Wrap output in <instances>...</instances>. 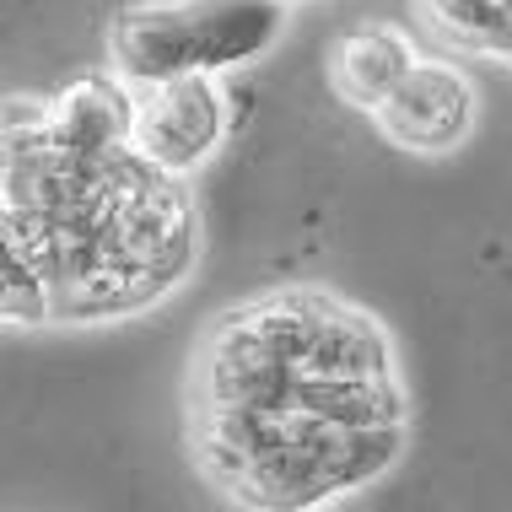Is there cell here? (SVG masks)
<instances>
[{
    "instance_id": "cell-1",
    "label": "cell",
    "mask_w": 512,
    "mask_h": 512,
    "mask_svg": "<svg viewBox=\"0 0 512 512\" xmlns=\"http://www.w3.org/2000/svg\"><path fill=\"white\" fill-rule=\"evenodd\" d=\"M394 329L324 281L227 302L189 345L184 448L238 512H335L410 448Z\"/></svg>"
},
{
    "instance_id": "cell-2",
    "label": "cell",
    "mask_w": 512,
    "mask_h": 512,
    "mask_svg": "<svg viewBox=\"0 0 512 512\" xmlns=\"http://www.w3.org/2000/svg\"><path fill=\"white\" fill-rule=\"evenodd\" d=\"M189 178L130 146V87L103 71L0 98V329H103L195 281Z\"/></svg>"
},
{
    "instance_id": "cell-3",
    "label": "cell",
    "mask_w": 512,
    "mask_h": 512,
    "mask_svg": "<svg viewBox=\"0 0 512 512\" xmlns=\"http://www.w3.org/2000/svg\"><path fill=\"white\" fill-rule=\"evenodd\" d=\"M292 27V0H135L108 22V71L124 87L232 76Z\"/></svg>"
},
{
    "instance_id": "cell-4",
    "label": "cell",
    "mask_w": 512,
    "mask_h": 512,
    "mask_svg": "<svg viewBox=\"0 0 512 512\" xmlns=\"http://www.w3.org/2000/svg\"><path fill=\"white\" fill-rule=\"evenodd\" d=\"M232 135V98L221 76H178L130 87V146L151 168L173 178H195L216 162Z\"/></svg>"
},
{
    "instance_id": "cell-5",
    "label": "cell",
    "mask_w": 512,
    "mask_h": 512,
    "mask_svg": "<svg viewBox=\"0 0 512 512\" xmlns=\"http://www.w3.org/2000/svg\"><path fill=\"white\" fill-rule=\"evenodd\" d=\"M367 124L405 157H453L480 124V92L453 54H421Z\"/></svg>"
},
{
    "instance_id": "cell-6",
    "label": "cell",
    "mask_w": 512,
    "mask_h": 512,
    "mask_svg": "<svg viewBox=\"0 0 512 512\" xmlns=\"http://www.w3.org/2000/svg\"><path fill=\"white\" fill-rule=\"evenodd\" d=\"M421 60V44L394 22H362L351 33H340L329 44V60H324V76H329V92L356 108V114H372L389 92L405 81V71Z\"/></svg>"
},
{
    "instance_id": "cell-7",
    "label": "cell",
    "mask_w": 512,
    "mask_h": 512,
    "mask_svg": "<svg viewBox=\"0 0 512 512\" xmlns=\"http://www.w3.org/2000/svg\"><path fill=\"white\" fill-rule=\"evenodd\" d=\"M410 17L442 54L512 65V0H410Z\"/></svg>"
},
{
    "instance_id": "cell-8",
    "label": "cell",
    "mask_w": 512,
    "mask_h": 512,
    "mask_svg": "<svg viewBox=\"0 0 512 512\" xmlns=\"http://www.w3.org/2000/svg\"><path fill=\"white\" fill-rule=\"evenodd\" d=\"M292 6H297V0H292Z\"/></svg>"
}]
</instances>
